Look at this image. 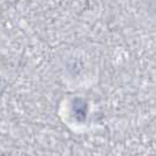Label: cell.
Listing matches in <instances>:
<instances>
[{
	"label": "cell",
	"instance_id": "1",
	"mask_svg": "<svg viewBox=\"0 0 156 156\" xmlns=\"http://www.w3.org/2000/svg\"><path fill=\"white\" fill-rule=\"evenodd\" d=\"M72 108H73V112H74V114L76 116V120H79V121H85L87 114L86 102L83 101V100H81V99H75L73 101Z\"/></svg>",
	"mask_w": 156,
	"mask_h": 156
}]
</instances>
